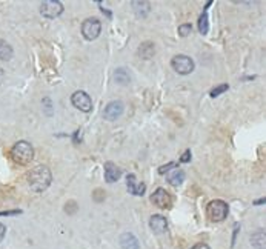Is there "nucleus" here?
Segmentation results:
<instances>
[{
  "label": "nucleus",
  "instance_id": "f257e3e1",
  "mask_svg": "<svg viewBox=\"0 0 266 249\" xmlns=\"http://www.w3.org/2000/svg\"><path fill=\"white\" fill-rule=\"evenodd\" d=\"M52 175L48 166H36V168L28 174V183L31 189L36 192H44L51 185Z\"/></svg>",
  "mask_w": 266,
  "mask_h": 249
},
{
  "label": "nucleus",
  "instance_id": "f03ea898",
  "mask_svg": "<svg viewBox=\"0 0 266 249\" xmlns=\"http://www.w3.org/2000/svg\"><path fill=\"white\" fill-rule=\"evenodd\" d=\"M11 159L17 165H28L34 159V148L26 140L17 142L11 148Z\"/></svg>",
  "mask_w": 266,
  "mask_h": 249
},
{
  "label": "nucleus",
  "instance_id": "7ed1b4c3",
  "mask_svg": "<svg viewBox=\"0 0 266 249\" xmlns=\"http://www.w3.org/2000/svg\"><path fill=\"white\" fill-rule=\"evenodd\" d=\"M229 208L223 200H212L206 208V214L211 222H223L228 217Z\"/></svg>",
  "mask_w": 266,
  "mask_h": 249
},
{
  "label": "nucleus",
  "instance_id": "20e7f679",
  "mask_svg": "<svg viewBox=\"0 0 266 249\" xmlns=\"http://www.w3.org/2000/svg\"><path fill=\"white\" fill-rule=\"evenodd\" d=\"M171 65L178 72V74H182V76L191 74V72L194 71V60L191 57H188V56H183V54L176 56L171 60Z\"/></svg>",
  "mask_w": 266,
  "mask_h": 249
},
{
  "label": "nucleus",
  "instance_id": "39448f33",
  "mask_svg": "<svg viewBox=\"0 0 266 249\" xmlns=\"http://www.w3.org/2000/svg\"><path fill=\"white\" fill-rule=\"evenodd\" d=\"M102 31V25L97 19H88L82 25V34L87 40H95Z\"/></svg>",
  "mask_w": 266,
  "mask_h": 249
},
{
  "label": "nucleus",
  "instance_id": "423d86ee",
  "mask_svg": "<svg viewBox=\"0 0 266 249\" xmlns=\"http://www.w3.org/2000/svg\"><path fill=\"white\" fill-rule=\"evenodd\" d=\"M40 13L48 19H56L63 13V5L59 0H46L40 5Z\"/></svg>",
  "mask_w": 266,
  "mask_h": 249
},
{
  "label": "nucleus",
  "instance_id": "0eeeda50",
  "mask_svg": "<svg viewBox=\"0 0 266 249\" xmlns=\"http://www.w3.org/2000/svg\"><path fill=\"white\" fill-rule=\"evenodd\" d=\"M72 105L76 106L77 109L83 111V112H89L92 109V100L91 97L87 94L85 91H76L71 97Z\"/></svg>",
  "mask_w": 266,
  "mask_h": 249
},
{
  "label": "nucleus",
  "instance_id": "6e6552de",
  "mask_svg": "<svg viewBox=\"0 0 266 249\" xmlns=\"http://www.w3.org/2000/svg\"><path fill=\"white\" fill-rule=\"evenodd\" d=\"M151 202L155 206L162 208V209H168V208L171 206V203H173V199H171V195H169L163 188H158L151 195Z\"/></svg>",
  "mask_w": 266,
  "mask_h": 249
},
{
  "label": "nucleus",
  "instance_id": "1a4fd4ad",
  "mask_svg": "<svg viewBox=\"0 0 266 249\" xmlns=\"http://www.w3.org/2000/svg\"><path fill=\"white\" fill-rule=\"evenodd\" d=\"M122 112H123V103L119 102V100H114V102L108 103V105L105 106L103 117L106 120H115V119H119L122 116Z\"/></svg>",
  "mask_w": 266,
  "mask_h": 249
},
{
  "label": "nucleus",
  "instance_id": "9d476101",
  "mask_svg": "<svg viewBox=\"0 0 266 249\" xmlns=\"http://www.w3.org/2000/svg\"><path fill=\"white\" fill-rule=\"evenodd\" d=\"M122 177V169L112 162L105 163V179L108 183H114Z\"/></svg>",
  "mask_w": 266,
  "mask_h": 249
},
{
  "label": "nucleus",
  "instance_id": "9b49d317",
  "mask_svg": "<svg viewBox=\"0 0 266 249\" xmlns=\"http://www.w3.org/2000/svg\"><path fill=\"white\" fill-rule=\"evenodd\" d=\"M126 186H128V191H130L133 195H143L146 191V185L145 183H139L137 182V177L134 174H130L126 179Z\"/></svg>",
  "mask_w": 266,
  "mask_h": 249
},
{
  "label": "nucleus",
  "instance_id": "f8f14e48",
  "mask_svg": "<svg viewBox=\"0 0 266 249\" xmlns=\"http://www.w3.org/2000/svg\"><path fill=\"white\" fill-rule=\"evenodd\" d=\"M150 226H151V229L155 232V234H162L168 229V222L163 215H153L151 217V220H150Z\"/></svg>",
  "mask_w": 266,
  "mask_h": 249
},
{
  "label": "nucleus",
  "instance_id": "ddd939ff",
  "mask_svg": "<svg viewBox=\"0 0 266 249\" xmlns=\"http://www.w3.org/2000/svg\"><path fill=\"white\" fill-rule=\"evenodd\" d=\"M120 246L122 249H139V240L135 238L134 234L131 232H125L120 235Z\"/></svg>",
  "mask_w": 266,
  "mask_h": 249
},
{
  "label": "nucleus",
  "instance_id": "4468645a",
  "mask_svg": "<svg viewBox=\"0 0 266 249\" xmlns=\"http://www.w3.org/2000/svg\"><path fill=\"white\" fill-rule=\"evenodd\" d=\"M166 180H168L169 185L178 186V185H182L183 180H185V172L182 169H173V172H169L166 175Z\"/></svg>",
  "mask_w": 266,
  "mask_h": 249
},
{
  "label": "nucleus",
  "instance_id": "2eb2a0df",
  "mask_svg": "<svg viewBox=\"0 0 266 249\" xmlns=\"http://www.w3.org/2000/svg\"><path fill=\"white\" fill-rule=\"evenodd\" d=\"M154 53H155V46L153 42H145V43H142L139 46V56L145 60L151 59L154 56Z\"/></svg>",
  "mask_w": 266,
  "mask_h": 249
},
{
  "label": "nucleus",
  "instance_id": "dca6fc26",
  "mask_svg": "<svg viewBox=\"0 0 266 249\" xmlns=\"http://www.w3.org/2000/svg\"><path fill=\"white\" fill-rule=\"evenodd\" d=\"M114 80L117 83H120V85H128V83L131 82L130 72L126 71V68H117L114 71Z\"/></svg>",
  "mask_w": 266,
  "mask_h": 249
},
{
  "label": "nucleus",
  "instance_id": "f3484780",
  "mask_svg": "<svg viewBox=\"0 0 266 249\" xmlns=\"http://www.w3.org/2000/svg\"><path fill=\"white\" fill-rule=\"evenodd\" d=\"M211 5H212V2H208V3H206L203 14H201L200 19H199V31H200L201 34H206V33H208V29H209V23H208V8H209Z\"/></svg>",
  "mask_w": 266,
  "mask_h": 249
},
{
  "label": "nucleus",
  "instance_id": "a211bd4d",
  "mask_svg": "<svg viewBox=\"0 0 266 249\" xmlns=\"http://www.w3.org/2000/svg\"><path fill=\"white\" fill-rule=\"evenodd\" d=\"M251 245L255 249H265V231L259 229L251 235Z\"/></svg>",
  "mask_w": 266,
  "mask_h": 249
},
{
  "label": "nucleus",
  "instance_id": "6ab92c4d",
  "mask_svg": "<svg viewBox=\"0 0 266 249\" xmlns=\"http://www.w3.org/2000/svg\"><path fill=\"white\" fill-rule=\"evenodd\" d=\"M13 48L5 40H0V60H11Z\"/></svg>",
  "mask_w": 266,
  "mask_h": 249
},
{
  "label": "nucleus",
  "instance_id": "aec40b11",
  "mask_svg": "<svg viewBox=\"0 0 266 249\" xmlns=\"http://www.w3.org/2000/svg\"><path fill=\"white\" fill-rule=\"evenodd\" d=\"M133 6H134V11L139 17H146V14L150 13V3L148 2H133Z\"/></svg>",
  "mask_w": 266,
  "mask_h": 249
},
{
  "label": "nucleus",
  "instance_id": "412c9836",
  "mask_svg": "<svg viewBox=\"0 0 266 249\" xmlns=\"http://www.w3.org/2000/svg\"><path fill=\"white\" fill-rule=\"evenodd\" d=\"M228 85H226V83H223V85H219V86H216L214 89H212L211 92H209V96L211 97H219L220 94H223V92H225V91H228Z\"/></svg>",
  "mask_w": 266,
  "mask_h": 249
},
{
  "label": "nucleus",
  "instance_id": "4be33fe9",
  "mask_svg": "<svg viewBox=\"0 0 266 249\" xmlns=\"http://www.w3.org/2000/svg\"><path fill=\"white\" fill-rule=\"evenodd\" d=\"M191 31H193V26H191L189 23H185V25H180L178 26V34L182 36V37H186Z\"/></svg>",
  "mask_w": 266,
  "mask_h": 249
},
{
  "label": "nucleus",
  "instance_id": "5701e85b",
  "mask_svg": "<svg viewBox=\"0 0 266 249\" xmlns=\"http://www.w3.org/2000/svg\"><path fill=\"white\" fill-rule=\"evenodd\" d=\"M76 209H77L76 202H69V203H66V206H65V211H66L68 214H74V212H76Z\"/></svg>",
  "mask_w": 266,
  "mask_h": 249
},
{
  "label": "nucleus",
  "instance_id": "b1692460",
  "mask_svg": "<svg viewBox=\"0 0 266 249\" xmlns=\"http://www.w3.org/2000/svg\"><path fill=\"white\" fill-rule=\"evenodd\" d=\"M92 195H94V200H95V202H102V200L105 199V192H103L102 189L94 191V192H92Z\"/></svg>",
  "mask_w": 266,
  "mask_h": 249
},
{
  "label": "nucleus",
  "instance_id": "393cba45",
  "mask_svg": "<svg viewBox=\"0 0 266 249\" xmlns=\"http://www.w3.org/2000/svg\"><path fill=\"white\" fill-rule=\"evenodd\" d=\"M173 168H174V163H173V162H169L168 165L162 166V168H158V174H165V172H168V171H171Z\"/></svg>",
  "mask_w": 266,
  "mask_h": 249
},
{
  "label": "nucleus",
  "instance_id": "a878e982",
  "mask_svg": "<svg viewBox=\"0 0 266 249\" xmlns=\"http://www.w3.org/2000/svg\"><path fill=\"white\" fill-rule=\"evenodd\" d=\"M189 160H191V151L186 149V151L183 152L182 157H180V163H188Z\"/></svg>",
  "mask_w": 266,
  "mask_h": 249
},
{
  "label": "nucleus",
  "instance_id": "bb28decb",
  "mask_svg": "<svg viewBox=\"0 0 266 249\" xmlns=\"http://www.w3.org/2000/svg\"><path fill=\"white\" fill-rule=\"evenodd\" d=\"M22 211L20 209H14V211H2L0 212V215H17V214H20Z\"/></svg>",
  "mask_w": 266,
  "mask_h": 249
},
{
  "label": "nucleus",
  "instance_id": "cd10ccee",
  "mask_svg": "<svg viewBox=\"0 0 266 249\" xmlns=\"http://www.w3.org/2000/svg\"><path fill=\"white\" fill-rule=\"evenodd\" d=\"M5 234H6V228H5V225H2V223H0V242L3 240Z\"/></svg>",
  "mask_w": 266,
  "mask_h": 249
},
{
  "label": "nucleus",
  "instance_id": "c85d7f7f",
  "mask_svg": "<svg viewBox=\"0 0 266 249\" xmlns=\"http://www.w3.org/2000/svg\"><path fill=\"white\" fill-rule=\"evenodd\" d=\"M239 223H236V226H234V237H232V246H234V243H236V237H237V232H239Z\"/></svg>",
  "mask_w": 266,
  "mask_h": 249
},
{
  "label": "nucleus",
  "instance_id": "c756f323",
  "mask_svg": "<svg viewBox=\"0 0 266 249\" xmlns=\"http://www.w3.org/2000/svg\"><path fill=\"white\" fill-rule=\"evenodd\" d=\"M193 249H211L208 245H205V243H197Z\"/></svg>",
  "mask_w": 266,
  "mask_h": 249
},
{
  "label": "nucleus",
  "instance_id": "7c9ffc66",
  "mask_svg": "<svg viewBox=\"0 0 266 249\" xmlns=\"http://www.w3.org/2000/svg\"><path fill=\"white\" fill-rule=\"evenodd\" d=\"M263 203H265V199H260V200H255V202H254V205H257V206H259V205H263Z\"/></svg>",
  "mask_w": 266,
  "mask_h": 249
}]
</instances>
